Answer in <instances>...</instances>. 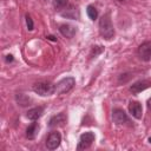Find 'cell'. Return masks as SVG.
<instances>
[{
	"label": "cell",
	"mask_w": 151,
	"mask_h": 151,
	"mask_svg": "<svg viewBox=\"0 0 151 151\" xmlns=\"http://www.w3.org/2000/svg\"><path fill=\"white\" fill-rule=\"evenodd\" d=\"M42 113H44V107L42 106H37V107H33V109L28 110L26 116L31 120H37L42 116Z\"/></svg>",
	"instance_id": "13"
},
{
	"label": "cell",
	"mask_w": 151,
	"mask_h": 151,
	"mask_svg": "<svg viewBox=\"0 0 151 151\" xmlns=\"http://www.w3.org/2000/svg\"><path fill=\"white\" fill-rule=\"evenodd\" d=\"M74 84H76V80H74L73 77H66V78L61 79L58 84H55V93L57 94L66 93L70 90H72Z\"/></svg>",
	"instance_id": "3"
},
{
	"label": "cell",
	"mask_w": 151,
	"mask_h": 151,
	"mask_svg": "<svg viewBox=\"0 0 151 151\" xmlns=\"http://www.w3.org/2000/svg\"><path fill=\"white\" fill-rule=\"evenodd\" d=\"M67 5V0H53V6L57 9H60Z\"/></svg>",
	"instance_id": "18"
},
{
	"label": "cell",
	"mask_w": 151,
	"mask_h": 151,
	"mask_svg": "<svg viewBox=\"0 0 151 151\" xmlns=\"http://www.w3.org/2000/svg\"><path fill=\"white\" fill-rule=\"evenodd\" d=\"M60 142H61V136L59 132L57 131H53L51 132L48 136H47V139H46V147L48 150H55L59 145H60Z\"/></svg>",
	"instance_id": "5"
},
{
	"label": "cell",
	"mask_w": 151,
	"mask_h": 151,
	"mask_svg": "<svg viewBox=\"0 0 151 151\" xmlns=\"http://www.w3.org/2000/svg\"><path fill=\"white\" fill-rule=\"evenodd\" d=\"M65 123H66V116H65V113L60 112V113L53 116V117L50 119V122H48V126H50V127L63 126Z\"/></svg>",
	"instance_id": "10"
},
{
	"label": "cell",
	"mask_w": 151,
	"mask_h": 151,
	"mask_svg": "<svg viewBox=\"0 0 151 151\" xmlns=\"http://www.w3.org/2000/svg\"><path fill=\"white\" fill-rule=\"evenodd\" d=\"M6 61H7V63H12V61H13V55H11V54L6 55Z\"/></svg>",
	"instance_id": "20"
},
{
	"label": "cell",
	"mask_w": 151,
	"mask_h": 151,
	"mask_svg": "<svg viewBox=\"0 0 151 151\" xmlns=\"http://www.w3.org/2000/svg\"><path fill=\"white\" fill-rule=\"evenodd\" d=\"M94 142V133L91 132V131H87V132H84L80 138H79V143H78V146L77 149L78 150H85V149H88L92 143Z\"/></svg>",
	"instance_id": "4"
},
{
	"label": "cell",
	"mask_w": 151,
	"mask_h": 151,
	"mask_svg": "<svg viewBox=\"0 0 151 151\" xmlns=\"http://www.w3.org/2000/svg\"><path fill=\"white\" fill-rule=\"evenodd\" d=\"M149 142H150V143H151V137H150V138H149Z\"/></svg>",
	"instance_id": "23"
},
{
	"label": "cell",
	"mask_w": 151,
	"mask_h": 151,
	"mask_svg": "<svg viewBox=\"0 0 151 151\" xmlns=\"http://www.w3.org/2000/svg\"><path fill=\"white\" fill-rule=\"evenodd\" d=\"M26 25H27V28H28V31H32L33 29V20H32V18L27 14L26 15Z\"/></svg>",
	"instance_id": "19"
},
{
	"label": "cell",
	"mask_w": 151,
	"mask_h": 151,
	"mask_svg": "<svg viewBox=\"0 0 151 151\" xmlns=\"http://www.w3.org/2000/svg\"><path fill=\"white\" fill-rule=\"evenodd\" d=\"M87 15H88V18H90L91 20H96V19H97V17H98V11L96 9L94 6H92V5H88V6H87Z\"/></svg>",
	"instance_id": "16"
},
{
	"label": "cell",
	"mask_w": 151,
	"mask_h": 151,
	"mask_svg": "<svg viewBox=\"0 0 151 151\" xmlns=\"http://www.w3.org/2000/svg\"><path fill=\"white\" fill-rule=\"evenodd\" d=\"M138 57L144 60V61H149L151 60V41H145L143 42L139 47H138Z\"/></svg>",
	"instance_id": "6"
},
{
	"label": "cell",
	"mask_w": 151,
	"mask_h": 151,
	"mask_svg": "<svg viewBox=\"0 0 151 151\" xmlns=\"http://www.w3.org/2000/svg\"><path fill=\"white\" fill-rule=\"evenodd\" d=\"M129 112L136 119H140L142 116H143V109H142L140 103H138V101H130L129 103Z\"/></svg>",
	"instance_id": "8"
},
{
	"label": "cell",
	"mask_w": 151,
	"mask_h": 151,
	"mask_svg": "<svg viewBox=\"0 0 151 151\" xmlns=\"http://www.w3.org/2000/svg\"><path fill=\"white\" fill-rule=\"evenodd\" d=\"M151 86V83L149 80H139V81H136L134 84H132L130 86V91L133 93V94H137L142 91H144L145 88L150 87Z\"/></svg>",
	"instance_id": "9"
},
{
	"label": "cell",
	"mask_w": 151,
	"mask_h": 151,
	"mask_svg": "<svg viewBox=\"0 0 151 151\" xmlns=\"http://www.w3.org/2000/svg\"><path fill=\"white\" fill-rule=\"evenodd\" d=\"M112 120L113 123H116L117 125H123L125 123H129V118L127 114L124 112V110L122 109H114L112 111Z\"/></svg>",
	"instance_id": "7"
},
{
	"label": "cell",
	"mask_w": 151,
	"mask_h": 151,
	"mask_svg": "<svg viewBox=\"0 0 151 151\" xmlns=\"http://www.w3.org/2000/svg\"><path fill=\"white\" fill-rule=\"evenodd\" d=\"M60 15L64 18H67V19H78L79 18V11L73 5H70L67 8H65V11L60 12Z\"/></svg>",
	"instance_id": "12"
},
{
	"label": "cell",
	"mask_w": 151,
	"mask_h": 151,
	"mask_svg": "<svg viewBox=\"0 0 151 151\" xmlns=\"http://www.w3.org/2000/svg\"><path fill=\"white\" fill-rule=\"evenodd\" d=\"M15 100H17V103H18L20 106H28V105L32 103V99H31L28 96L24 94V93H18V94L15 96Z\"/></svg>",
	"instance_id": "14"
},
{
	"label": "cell",
	"mask_w": 151,
	"mask_h": 151,
	"mask_svg": "<svg viewBox=\"0 0 151 151\" xmlns=\"http://www.w3.org/2000/svg\"><path fill=\"white\" fill-rule=\"evenodd\" d=\"M47 38H48V39H50V40H53V41H55V40H57V39H55V38H54V37H53V35H48V37H47Z\"/></svg>",
	"instance_id": "21"
},
{
	"label": "cell",
	"mask_w": 151,
	"mask_h": 151,
	"mask_svg": "<svg viewBox=\"0 0 151 151\" xmlns=\"http://www.w3.org/2000/svg\"><path fill=\"white\" fill-rule=\"evenodd\" d=\"M119 1H122V0H119Z\"/></svg>",
	"instance_id": "24"
},
{
	"label": "cell",
	"mask_w": 151,
	"mask_h": 151,
	"mask_svg": "<svg viewBox=\"0 0 151 151\" xmlns=\"http://www.w3.org/2000/svg\"><path fill=\"white\" fill-rule=\"evenodd\" d=\"M103 51H104V47H101V46H93L92 50H91V53H90V58L97 57V55L100 54Z\"/></svg>",
	"instance_id": "17"
},
{
	"label": "cell",
	"mask_w": 151,
	"mask_h": 151,
	"mask_svg": "<svg viewBox=\"0 0 151 151\" xmlns=\"http://www.w3.org/2000/svg\"><path fill=\"white\" fill-rule=\"evenodd\" d=\"M33 91L39 96H51L55 93V85L51 84L50 81H39L33 85Z\"/></svg>",
	"instance_id": "2"
},
{
	"label": "cell",
	"mask_w": 151,
	"mask_h": 151,
	"mask_svg": "<svg viewBox=\"0 0 151 151\" xmlns=\"http://www.w3.org/2000/svg\"><path fill=\"white\" fill-rule=\"evenodd\" d=\"M147 106H149V107L151 109V98H150V99L147 100Z\"/></svg>",
	"instance_id": "22"
},
{
	"label": "cell",
	"mask_w": 151,
	"mask_h": 151,
	"mask_svg": "<svg viewBox=\"0 0 151 151\" xmlns=\"http://www.w3.org/2000/svg\"><path fill=\"white\" fill-rule=\"evenodd\" d=\"M59 32L66 38H73L77 33V28L70 24H63L59 26Z\"/></svg>",
	"instance_id": "11"
},
{
	"label": "cell",
	"mask_w": 151,
	"mask_h": 151,
	"mask_svg": "<svg viewBox=\"0 0 151 151\" xmlns=\"http://www.w3.org/2000/svg\"><path fill=\"white\" fill-rule=\"evenodd\" d=\"M38 131H39V125L37 123H32L26 130V137L28 139H34L37 133H38Z\"/></svg>",
	"instance_id": "15"
},
{
	"label": "cell",
	"mask_w": 151,
	"mask_h": 151,
	"mask_svg": "<svg viewBox=\"0 0 151 151\" xmlns=\"http://www.w3.org/2000/svg\"><path fill=\"white\" fill-rule=\"evenodd\" d=\"M99 33L106 40L112 39L113 35H114V28H113V25H112L109 12L105 13L99 20Z\"/></svg>",
	"instance_id": "1"
}]
</instances>
